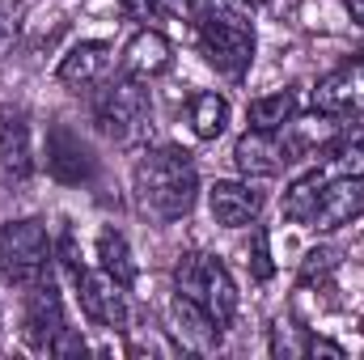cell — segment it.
Masks as SVG:
<instances>
[{"label": "cell", "instance_id": "2e32d148", "mask_svg": "<svg viewBox=\"0 0 364 360\" xmlns=\"http://www.w3.org/2000/svg\"><path fill=\"white\" fill-rule=\"evenodd\" d=\"M174 331H178V339L186 348H195V352H212L216 344H220V322L208 314V309H199L191 297H174Z\"/></svg>", "mask_w": 364, "mask_h": 360}, {"label": "cell", "instance_id": "7c38bea8", "mask_svg": "<svg viewBox=\"0 0 364 360\" xmlns=\"http://www.w3.org/2000/svg\"><path fill=\"white\" fill-rule=\"evenodd\" d=\"M110 68H114V47L102 43V38H90V43H77V47L60 60L55 77H60L68 90H93V85L110 81Z\"/></svg>", "mask_w": 364, "mask_h": 360}, {"label": "cell", "instance_id": "7402d4cb", "mask_svg": "<svg viewBox=\"0 0 364 360\" xmlns=\"http://www.w3.org/2000/svg\"><path fill=\"white\" fill-rule=\"evenodd\" d=\"M322 179H326V170H314V174H305V179L292 182V191H288V199H284V212H288L292 221L309 225V212H314V203H318Z\"/></svg>", "mask_w": 364, "mask_h": 360}, {"label": "cell", "instance_id": "5b68a950", "mask_svg": "<svg viewBox=\"0 0 364 360\" xmlns=\"http://www.w3.org/2000/svg\"><path fill=\"white\" fill-rule=\"evenodd\" d=\"M149 115H153V102L140 77H119V81H102V93L93 102V123L102 136L110 140H132L149 127Z\"/></svg>", "mask_w": 364, "mask_h": 360}, {"label": "cell", "instance_id": "ba28073f", "mask_svg": "<svg viewBox=\"0 0 364 360\" xmlns=\"http://www.w3.org/2000/svg\"><path fill=\"white\" fill-rule=\"evenodd\" d=\"M364 212V174H326L322 191H318V203L309 212V229L318 233H331V229H343L352 225Z\"/></svg>", "mask_w": 364, "mask_h": 360}, {"label": "cell", "instance_id": "9c48e42d", "mask_svg": "<svg viewBox=\"0 0 364 360\" xmlns=\"http://www.w3.org/2000/svg\"><path fill=\"white\" fill-rule=\"evenodd\" d=\"M233 157H237V170H242L246 179H275V174L296 157V144L284 140V127H279V132L250 127V132L237 140Z\"/></svg>", "mask_w": 364, "mask_h": 360}, {"label": "cell", "instance_id": "d6986e66", "mask_svg": "<svg viewBox=\"0 0 364 360\" xmlns=\"http://www.w3.org/2000/svg\"><path fill=\"white\" fill-rule=\"evenodd\" d=\"M296 119V93L279 90L272 97H255L250 102V127H263V132H279Z\"/></svg>", "mask_w": 364, "mask_h": 360}, {"label": "cell", "instance_id": "3957f363", "mask_svg": "<svg viewBox=\"0 0 364 360\" xmlns=\"http://www.w3.org/2000/svg\"><path fill=\"white\" fill-rule=\"evenodd\" d=\"M174 288L191 297L199 309H208L220 327H229L237 314V284L216 255H199V250L182 255V263L174 268Z\"/></svg>", "mask_w": 364, "mask_h": 360}, {"label": "cell", "instance_id": "8fae6325", "mask_svg": "<svg viewBox=\"0 0 364 360\" xmlns=\"http://www.w3.org/2000/svg\"><path fill=\"white\" fill-rule=\"evenodd\" d=\"M34 179V140L26 115L0 119V186H26Z\"/></svg>", "mask_w": 364, "mask_h": 360}, {"label": "cell", "instance_id": "603a6c76", "mask_svg": "<svg viewBox=\"0 0 364 360\" xmlns=\"http://www.w3.org/2000/svg\"><path fill=\"white\" fill-rule=\"evenodd\" d=\"M13 34H17V9L13 4H0V55L9 51Z\"/></svg>", "mask_w": 364, "mask_h": 360}, {"label": "cell", "instance_id": "ac0fdd59", "mask_svg": "<svg viewBox=\"0 0 364 360\" xmlns=\"http://www.w3.org/2000/svg\"><path fill=\"white\" fill-rule=\"evenodd\" d=\"M97 268H106L123 288H132L136 284V259H132V250H127V238L123 233H114V229H102L97 233Z\"/></svg>", "mask_w": 364, "mask_h": 360}, {"label": "cell", "instance_id": "4316f807", "mask_svg": "<svg viewBox=\"0 0 364 360\" xmlns=\"http://www.w3.org/2000/svg\"><path fill=\"white\" fill-rule=\"evenodd\" d=\"M259 275H272V263H267V238L259 233Z\"/></svg>", "mask_w": 364, "mask_h": 360}, {"label": "cell", "instance_id": "30bf717a", "mask_svg": "<svg viewBox=\"0 0 364 360\" xmlns=\"http://www.w3.org/2000/svg\"><path fill=\"white\" fill-rule=\"evenodd\" d=\"M314 110L326 115V119H352L364 115V60L322 77L314 85Z\"/></svg>", "mask_w": 364, "mask_h": 360}, {"label": "cell", "instance_id": "e0dca14e", "mask_svg": "<svg viewBox=\"0 0 364 360\" xmlns=\"http://www.w3.org/2000/svg\"><path fill=\"white\" fill-rule=\"evenodd\" d=\"M191 127H195L199 140H216L229 127V102H225V93H216V90L195 93L191 97Z\"/></svg>", "mask_w": 364, "mask_h": 360}, {"label": "cell", "instance_id": "4fadbf2b", "mask_svg": "<svg viewBox=\"0 0 364 360\" xmlns=\"http://www.w3.org/2000/svg\"><path fill=\"white\" fill-rule=\"evenodd\" d=\"M208 208H212V221L225 225V229H246L259 221L263 212V191H255L250 182H216L208 191Z\"/></svg>", "mask_w": 364, "mask_h": 360}, {"label": "cell", "instance_id": "5bb4252c", "mask_svg": "<svg viewBox=\"0 0 364 360\" xmlns=\"http://www.w3.org/2000/svg\"><path fill=\"white\" fill-rule=\"evenodd\" d=\"M47 170L60 182H90L97 162H93L90 144L73 127H55L51 140H47Z\"/></svg>", "mask_w": 364, "mask_h": 360}, {"label": "cell", "instance_id": "d4e9b609", "mask_svg": "<svg viewBox=\"0 0 364 360\" xmlns=\"http://www.w3.org/2000/svg\"><path fill=\"white\" fill-rule=\"evenodd\" d=\"M309 352L318 356V352H326V356H343V348L339 344H326V339H309Z\"/></svg>", "mask_w": 364, "mask_h": 360}, {"label": "cell", "instance_id": "8992f818", "mask_svg": "<svg viewBox=\"0 0 364 360\" xmlns=\"http://www.w3.org/2000/svg\"><path fill=\"white\" fill-rule=\"evenodd\" d=\"M73 284H77L81 309L90 314L97 327H106V331L127 327V288L106 268H85L81 263V268H73Z\"/></svg>", "mask_w": 364, "mask_h": 360}, {"label": "cell", "instance_id": "44dd1931", "mask_svg": "<svg viewBox=\"0 0 364 360\" xmlns=\"http://www.w3.org/2000/svg\"><path fill=\"white\" fill-rule=\"evenodd\" d=\"M326 174H364V132L339 136L326 149Z\"/></svg>", "mask_w": 364, "mask_h": 360}, {"label": "cell", "instance_id": "ffe728a7", "mask_svg": "<svg viewBox=\"0 0 364 360\" xmlns=\"http://www.w3.org/2000/svg\"><path fill=\"white\" fill-rule=\"evenodd\" d=\"M119 4L136 21H157V17H186V21H195L208 0H119Z\"/></svg>", "mask_w": 364, "mask_h": 360}, {"label": "cell", "instance_id": "484cf974", "mask_svg": "<svg viewBox=\"0 0 364 360\" xmlns=\"http://www.w3.org/2000/svg\"><path fill=\"white\" fill-rule=\"evenodd\" d=\"M343 9H348V17H352L356 26H364V0H343Z\"/></svg>", "mask_w": 364, "mask_h": 360}, {"label": "cell", "instance_id": "9a60e30c", "mask_svg": "<svg viewBox=\"0 0 364 360\" xmlns=\"http://www.w3.org/2000/svg\"><path fill=\"white\" fill-rule=\"evenodd\" d=\"M170 64H174V47L161 30H140L123 51V73L140 77V81H153V77L170 73Z\"/></svg>", "mask_w": 364, "mask_h": 360}, {"label": "cell", "instance_id": "6da1fadb", "mask_svg": "<svg viewBox=\"0 0 364 360\" xmlns=\"http://www.w3.org/2000/svg\"><path fill=\"white\" fill-rule=\"evenodd\" d=\"M136 195L140 208L157 221H182L199 199L195 162L182 149H153L136 166Z\"/></svg>", "mask_w": 364, "mask_h": 360}, {"label": "cell", "instance_id": "277c9868", "mask_svg": "<svg viewBox=\"0 0 364 360\" xmlns=\"http://www.w3.org/2000/svg\"><path fill=\"white\" fill-rule=\"evenodd\" d=\"M51 255H55V246H51V233H47L43 221L26 216V221H9L0 229V271H4V280H13L21 288L38 284L51 271Z\"/></svg>", "mask_w": 364, "mask_h": 360}, {"label": "cell", "instance_id": "52a82bcc", "mask_svg": "<svg viewBox=\"0 0 364 360\" xmlns=\"http://www.w3.org/2000/svg\"><path fill=\"white\" fill-rule=\"evenodd\" d=\"M68 331L64 322V301L51 284V275H43L38 284H30V297H26V314H21V335L34 352H51L55 339Z\"/></svg>", "mask_w": 364, "mask_h": 360}, {"label": "cell", "instance_id": "7a4b0ae2", "mask_svg": "<svg viewBox=\"0 0 364 360\" xmlns=\"http://www.w3.org/2000/svg\"><path fill=\"white\" fill-rule=\"evenodd\" d=\"M195 26H199V51H203V60L220 77L242 81L250 73V64H255V26L237 9L216 4V0L203 4V13L195 17Z\"/></svg>", "mask_w": 364, "mask_h": 360}, {"label": "cell", "instance_id": "cb8c5ba5", "mask_svg": "<svg viewBox=\"0 0 364 360\" xmlns=\"http://www.w3.org/2000/svg\"><path fill=\"white\" fill-rule=\"evenodd\" d=\"M331 268H335V250H314L309 263H305V275H314V271L322 275V271H331Z\"/></svg>", "mask_w": 364, "mask_h": 360}]
</instances>
